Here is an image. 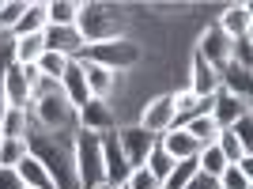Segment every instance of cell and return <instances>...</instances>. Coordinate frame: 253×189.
I'll use <instances>...</instances> for the list:
<instances>
[{
    "instance_id": "6da1fadb",
    "label": "cell",
    "mask_w": 253,
    "mask_h": 189,
    "mask_svg": "<svg viewBox=\"0 0 253 189\" xmlns=\"http://www.w3.org/2000/svg\"><path fill=\"white\" fill-rule=\"evenodd\" d=\"M27 151L49 170V178H53L57 189H80V182H76V167H72V151H68V147H61L53 137L31 129V133H27Z\"/></svg>"
},
{
    "instance_id": "7a4b0ae2",
    "label": "cell",
    "mask_w": 253,
    "mask_h": 189,
    "mask_svg": "<svg viewBox=\"0 0 253 189\" xmlns=\"http://www.w3.org/2000/svg\"><path fill=\"white\" fill-rule=\"evenodd\" d=\"M31 114L45 133H68V129H76V110L68 106V98L61 94V87L49 84V80H42V87L34 91Z\"/></svg>"
},
{
    "instance_id": "3957f363",
    "label": "cell",
    "mask_w": 253,
    "mask_h": 189,
    "mask_svg": "<svg viewBox=\"0 0 253 189\" xmlns=\"http://www.w3.org/2000/svg\"><path fill=\"white\" fill-rule=\"evenodd\" d=\"M68 151H72V167H76L80 189L102 186V137H98V133H87V129H76Z\"/></svg>"
},
{
    "instance_id": "277c9868",
    "label": "cell",
    "mask_w": 253,
    "mask_h": 189,
    "mask_svg": "<svg viewBox=\"0 0 253 189\" xmlns=\"http://www.w3.org/2000/svg\"><path fill=\"white\" fill-rule=\"evenodd\" d=\"M140 46L132 38H110V42H95V46H84L76 61H91V64H102L110 72H125L132 64H140Z\"/></svg>"
},
{
    "instance_id": "5b68a950",
    "label": "cell",
    "mask_w": 253,
    "mask_h": 189,
    "mask_svg": "<svg viewBox=\"0 0 253 189\" xmlns=\"http://www.w3.org/2000/svg\"><path fill=\"white\" fill-rule=\"evenodd\" d=\"M114 11L117 8H110V4H80L76 31H80V38H84V46L121 38V19H117Z\"/></svg>"
},
{
    "instance_id": "8992f818",
    "label": "cell",
    "mask_w": 253,
    "mask_h": 189,
    "mask_svg": "<svg viewBox=\"0 0 253 189\" xmlns=\"http://www.w3.org/2000/svg\"><path fill=\"white\" fill-rule=\"evenodd\" d=\"M140 129H148L151 137H163L167 129L178 125V117H174V98L170 94H155V98H148L144 102V110H140Z\"/></svg>"
},
{
    "instance_id": "52a82bcc",
    "label": "cell",
    "mask_w": 253,
    "mask_h": 189,
    "mask_svg": "<svg viewBox=\"0 0 253 189\" xmlns=\"http://www.w3.org/2000/svg\"><path fill=\"white\" fill-rule=\"evenodd\" d=\"M117 147H121V155H125L128 167H144V159H148V151L155 147V137H151L148 129H140V125H117Z\"/></svg>"
},
{
    "instance_id": "ba28073f",
    "label": "cell",
    "mask_w": 253,
    "mask_h": 189,
    "mask_svg": "<svg viewBox=\"0 0 253 189\" xmlns=\"http://www.w3.org/2000/svg\"><path fill=\"white\" fill-rule=\"evenodd\" d=\"M76 129H87V133H114L117 129V114H114V106L102 102V98H91L87 106H80L76 110Z\"/></svg>"
},
{
    "instance_id": "9c48e42d",
    "label": "cell",
    "mask_w": 253,
    "mask_h": 189,
    "mask_svg": "<svg viewBox=\"0 0 253 189\" xmlns=\"http://www.w3.org/2000/svg\"><path fill=\"white\" fill-rule=\"evenodd\" d=\"M197 57H201L204 64H211L215 72H219V68H227V64H231V38H227V34L211 23L208 31L201 34V42H197Z\"/></svg>"
},
{
    "instance_id": "30bf717a",
    "label": "cell",
    "mask_w": 253,
    "mask_h": 189,
    "mask_svg": "<svg viewBox=\"0 0 253 189\" xmlns=\"http://www.w3.org/2000/svg\"><path fill=\"white\" fill-rule=\"evenodd\" d=\"M114 133H117V129H114ZM114 133H102V182L117 189V186H125V178L132 174V167L125 163V155H121Z\"/></svg>"
},
{
    "instance_id": "8fae6325",
    "label": "cell",
    "mask_w": 253,
    "mask_h": 189,
    "mask_svg": "<svg viewBox=\"0 0 253 189\" xmlns=\"http://www.w3.org/2000/svg\"><path fill=\"white\" fill-rule=\"evenodd\" d=\"M42 42H45V53H61V57H68V61H76L80 49H84V38H80L76 27H45Z\"/></svg>"
},
{
    "instance_id": "7c38bea8",
    "label": "cell",
    "mask_w": 253,
    "mask_h": 189,
    "mask_svg": "<svg viewBox=\"0 0 253 189\" xmlns=\"http://www.w3.org/2000/svg\"><path fill=\"white\" fill-rule=\"evenodd\" d=\"M231 42H238V38H250L253 34V8L250 4H231V8H223L219 23H215Z\"/></svg>"
},
{
    "instance_id": "4fadbf2b",
    "label": "cell",
    "mask_w": 253,
    "mask_h": 189,
    "mask_svg": "<svg viewBox=\"0 0 253 189\" xmlns=\"http://www.w3.org/2000/svg\"><path fill=\"white\" fill-rule=\"evenodd\" d=\"M61 94L68 98V106L72 110H80V106H87L91 102V91H87V76H84V64L80 61H68V68H64V76H61Z\"/></svg>"
},
{
    "instance_id": "5bb4252c",
    "label": "cell",
    "mask_w": 253,
    "mask_h": 189,
    "mask_svg": "<svg viewBox=\"0 0 253 189\" xmlns=\"http://www.w3.org/2000/svg\"><path fill=\"white\" fill-rule=\"evenodd\" d=\"M242 114H250V102H242V98L227 94L223 87L211 94V121H215V129H231Z\"/></svg>"
},
{
    "instance_id": "9a60e30c",
    "label": "cell",
    "mask_w": 253,
    "mask_h": 189,
    "mask_svg": "<svg viewBox=\"0 0 253 189\" xmlns=\"http://www.w3.org/2000/svg\"><path fill=\"white\" fill-rule=\"evenodd\" d=\"M84 64V76H87V91H91V98H110V94L121 87V72H110V68H102V64H91V61H80Z\"/></svg>"
},
{
    "instance_id": "2e32d148",
    "label": "cell",
    "mask_w": 253,
    "mask_h": 189,
    "mask_svg": "<svg viewBox=\"0 0 253 189\" xmlns=\"http://www.w3.org/2000/svg\"><path fill=\"white\" fill-rule=\"evenodd\" d=\"M155 140H159V147H163L174 163H181V159H197V151H201V147H197V140H193L181 125L167 129V133H163V137H155Z\"/></svg>"
},
{
    "instance_id": "e0dca14e",
    "label": "cell",
    "mask_w": 253,
    "mask_h": 189,
    "mask_svg": "<svg viewBox=\"0 0 253 189\" xmlns=\"http://www.w3.org/2000/svg\"><path fill=\"white\" fill-rule=\"evenodd\" d=\"M189 91L197 94V98H208V94L219 91V72H215L211 64H204L197 53H193V64H189Z\"/></svg>"
},
{
    "instance_id": "ac0fdd59",
    "label": "cell",
    "mask_w": 253,
    "mask_h": 189,
    "mask_svg": "<svg viewBox=\"0 0 253 189\" xmlns=\"http://www.w3.org/2000/svg\"><path fill=\"white\" fill-rule=\"evenodd\" d=\"M45 23H49V8H45V0H31L27 8H23V19L15 23V31L11 38H27V34H42Z\"/></svg>"
},
{
    "instance_id": "d6986e66",
    "label": "cell",
    "mask_w": 253,
    "mask_h": 189,
    "mask_svg": "<svg viewBox=\"0 0 253 189\" xmlns=\"http://www.w3.org/2000/svg\"><path fill=\"white\" fill-rule=\"evenodd\" d=\"M27 133H31V114L4 106V114H0V140H27Z\"/></svg>"
},
{
    "instance_id": "ffe728a7",
    "label": "cell",
    "mask_w": 253,
    "mask_h": 189,
    "mask_svg": "<svg viewBox=\"0 0 253 189\" xmlns=\"http://www.w3.org/2000/svg\"><path fill=\"white\" fill-rule=\"evenodd\" d=\"M219 87H223L227 94H234V98L250 102V72H246V68H238V64L219 68Z\"/></svg>"
},
{
    "instance_id": "44dd1931",
    "label": "cell",
    "mask_w": 253,
    "mask_h": 189,
    "mask_svg": "<svg viewBox=\"0 0 253 189\" xmlns=\"http://www.w3.org/2000/svg\"><path fill=\"white\" fill-rule=\"evenodd\" d=\"M15 170H19V178H23V186H27V189H57V186H53V178H49V170H45L31 151H27V159H23Z\"/></svg>"
},
{
    "instance_id": "7402d4cb",
    "label": "cell",
    "mask_w": 253,
    "mask_h": 189,
    "mask_svg": "<svg viewBox=\"0 0 253 189\" xmlns=\"http://www.w3.org/2000/svg\"><path fill=\"white\" fill-rule=\"evenodd\" d=\"M45 53L42 34H27V38H11V61L15 64H38V57Z\"/></svg>"
},
{
    "instance_id": "603a6c76",
    "label": "cell",
    "mask_w": 253,
    "mask_h": 189,
    "mask_svg": "<svg viewBox=\"0 0 253 189\" xmlns=\"http://www.w3.org/2000/svg\"><path fill=\"white\" fill-rule=\"evenodd\" d=\"M49 23L45 27H76L80 19V0H49Z\"/></svg>"
},
{
    "instance_id": "cb8c5ba5",
    "label": "cell",
    "mask_w": 253,
    "mask_h": 189,
    "mask_svg": "<svg viewBox=\"0 0 253 189\" xmlns=\"http://www.w3.org/2000/svg\"><path fill=\"white\" fill-rule=\"evenodd\" d=\"M181 129H185V133L197 140V147L215 144V137H219V129H215V121H211V117H189V121H185Z\"/></svg>"
},
{
    "instance_id": "d4e9b609",
    "label": "cell",
    "mask_w": 253,
    "mask_h": 189,
    "mask_svg": "<svg viewBox=\"0 0 253 189\" xmlns=\"http://www.w3.org/2000/svg\"><path fill=\"white\" fill-rule=\"evenodd\" d=\"M174 98V117H178V125H185L189 117H201V98L185 87V91H174L170 94Z\"/></svg>"
},
{
    "instance_id": "484cf974",
    "label": "cell",
    "mask_w": 253,
    "mask_h": 189,
    "mask_svg": "<svg viewBox=\"0 0 253 189\" xmlns=\"http://www.w3.org/2000/svg\"><path fill=\"white\" fill-rule=\"evenodd\" d=\"M34 68L42 72V80H49V84H61L64 68H68V57H61V53H42Z\"/></svg>"
},
{
    "instance_id": "4316f807",
    "label": "cell",
    "mask_w": 253,
    "mask_h": 189,
    "mask_svg": "<svg viewBox=\"0 0 253 189\" xmlns=\"http://www.w3.org/2000/svg\"><path fill=\"white\" fill-rule=\"evenodd\" d=\"M144 167H148V170H151V178H159V186H163V182H167V174L174 170V159H170L167 151L159 147V140H155V147H151L148 159H144Z\"/></svg>"
},
{
    "instance_id": "83f0119b",
    "label": "cell",
    "mask_w": 253,
    "mask_h": 189,
    "mask_svg": "<svg viewBox=\"0 0 253 189\" xmlns=\"http://www.w3.org/2000/svg\"><path fill=\"white\" fill-rule=\"evenodd\" d=\"M23 8H27V0H4L0 4V38L15 31V23L23 19Z\"/></svg>"
},
{
    "instance_id": "f1b7e54d",
    "label": "cell",
    "mask_w": 253,
    "mask_h": 189,
    "mask_svg": "<svg viewBox=\"0 0 253 189\" xmlns=\"http://www.w3.org/2000/svg\"><path fill=\"white\" fill-rule=\"evenodd\" d=\"M197 174V159H181V163H174V170L167 174V182H163V189H185V182Z\"/></svg>"
},
{
    "instance_id": "f546056e",
    "label": "cell",
    "mask_w": 253,
    "mask_h": 189,
    "mask_svg": "<svg viewBox=\"0 0 253 189\" xmlns=\"http://www.w3.org/2000/svg\"><path fill=\"white\" fill-rule=\"evenodd\" d=\"M27 159V140H0V167H19Z\"/></svg>"
},
{
    "instance_id": "4dcf8cb0",
    "label": "cell",
    "mask_w": 253,
    "mask_h": 189,
    "mask_svg": "<svg viewBox=\"0 0 253 189\" xmlns=\"http://www.w3.org/2000/svg\"><path fill=\"white\" fill-rule=\"evenodd\" d=\"M215 182H219V189H253V178L246 174V170H238L234 163H231L227 170H223V174H219Z\"/></svg>"
},
{
    "instance_id": "1f68e13d",
    "label": "cell",
    "mask_w": 253,
    "mask_h": 189,
    "mask_svg": "<svg viewBox=\"0 0 253 189\" xmlns=\"http://www.w3.org/2000/svg\"><path fill=\"white\" fill-rule=\"evenodd\" d=\"M231 64H238V68H246V72H250V64H253V34H250V38L231 42Z\"/></svg>"
},
{
    "instance_id": "d6a6232c",
    "label": "cell",
    "mask_w": 253,
    "mask_h": 189,
    "mask_svg": "<svg viewBox=\"0 0 253 189\" xmlns=\"http://www.w3.org/2000/svg\"><path fill=\"white\" fill-rule=\"evenodd\" d=\"M231 133H234V140H238L246 151H253V114H242V117L231 125Z\"/></svg>"
},
{
    "instance_id": "836d02e7",
    "label": "cell",
    "mask_w": 253,
    "mask_h": 189,
    "mask_svg": "<svg viewBox=\"0 0 253 189\" xmlns=\"http://www.w3.org/2000/svg\"><path fill=\"white\" fill-rule=\"evenodd\" d=\"M125 189H163L159 178H151L148 167H132V174L125 178Z\"/></svg>"
},
{
    "instance_id": "e575fe53",
    "label": "cell",
    "mask_w": 253,
    "mask_h": 189,
    "mask_svg": "<svg viewBox=\"0 0 253 189\" xmlns=\"http://www.w3.org/2000/svg\"><path fill=\"white\" fill-rule=\"evenodd\" d=\"M0 189H27L15 167H0Z\"/></svg>"
},
{
    "instance_id": "d590c367",
    "label": "cell",
    "mask_w": 253,
    "mask_h": 189,
    "mask_svg": "<svg viewBox=\"0 0 253 189\" xmlns=\"http://www.w3.org/2000/svg\"><path fill=\"white\" fill-rule=\"evenodd\" d=\"M185 189H219V182H215V178H208V174H201V170H197V174H193V178L185 182Z\"/></svg>"
},
{
    "instance_id": "8d00e7d4",
    "label": "cell",
    "mask_w": 253,
    "mask_h": 189,
    "mask_svg": "<svg viewBox=\"0 0 253 189\" xmlns=\"http://www.w3.org/2000/svg\"><path fill=\"white\" fill-rule=\"evenodd\" d=\"M95 189H114V186H106V182H102V186H95Z\"/></svg>"
},
{
    "instance_id": "74e56055",
    "label": "cell",
    "mask_w": 253,
    "mask_h": 189,
    "mask_svg": "<svg viewBox=\"0 0 253 189\" xmlns=\"http://www.w3.org/2000/svg\"><path fill=\"white\" fill-rule=\"evenodd\" d=\"M117 189H125V186H117Z\"/></svg>"
},
{
    "instance_id": "f35d334b",
    "label": "cell",
    "mask_w": 253,
    "mask_h": 189,
    "mask_svg": "<svg viewBox=\"0 0 253 189\" xmlns=\"http://www.w3.org/2000/svg\"><path fill=\"white\" fill-rule=\"evenodd\" d=\"M0 4H4V0H0Z\"/></svg>"
}]
</instances>
